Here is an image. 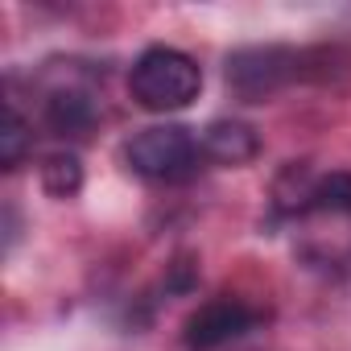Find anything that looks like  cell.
Masks as SVG:
<instances>
[{
  "mask_svg": "<svg viewBox=\"0 0 351 351\" xmlns=\"http://www.w3.org/2000/svg\"><path fill=\"white\" fill-rule=\"evenodd\" d=\"M128 91L145 112H182L199 99L203 71L191 54L173 46H149L128 71Z\"/></svg>",
  "mask_w": 351,
  "mask_h": 351,
  "instance_id": "obj_1",
  "label": "cell"
},
{
  "mask_svg": "<svg viewBox=\"0 0 351 351\" xmlns=\"http://www.w3.org/2000/svg\"><path fill=\"white\" fill-rule=\"evenodd\" d=\"M124 161L149 182H186L203 165V145L182 124H153L124 145Z\"/></svg>",
  "mask_w": 351,
  "mask_h": 351,
  "instance_id": "obj_2",
  "label": "cell"
},
{
  "mask_svg": "<svg viewBox=\"0 0 351 351\" xmlns=\"http://www.w3.org/2000/svg\"><path fill=\"white\" fill-rule=\"evenodd\" d=\"M261 318H265V314H261L256 306H248L244 298L219 293V298L203 302V306L186 318L182 339H186V347H191V351H219L223 343H232V339L248 335Z\"/></svg>",
  "mask_w": 351,
  "mask_h": 351,
  "instance_id": "obj_3",
  "label": "cell"
},
{
  "mask_svg": "<svg viewBox=\"0 0 351 351\" xmlns=\"http://www.w3.org/2000/svg\"><path fill=\"white\" fill-rule=\"evenodd\" d=\"M289 62H293V54L289 50H277V46H269V50H240V54L228 58V83L236 87L240 99L256 104V99L273 95L293 75Z\"/></svg>",
  "mask_w": 351,
  "mask_h": 351,
  "instance_id": "obj_4",
  "label": "cell"
},
{
  "mask_svg": "<svg viewBox=\"0 0 351 351\" xmlns=\"http://www.w3.org/2000/svg\"><path fill=\"white\" fill-rule=\"evenodd\" d=\"M199 145H203V161H215V165H248L261 153V136L244 120H211Z\"/></svg>",
  "mask_w": 351,
  "mask_h": 351,
  "instance_id": "obj_5",
  "label": "cell"
},
{
  "mask_svg": "<svg viewBox=\"0 0 351 351\" xmlns=\"http://www.w3.org/2000/svg\"><path fill=\"white\" fill-rule=\"evenodd\" d=\"M99 124V104L87 87H58L46 99V128L54 136H87Z\"/></svg>",
  "mask_w": 351,
  "mask_h": 351,
  "instance_id": "obj_6",
  "label": "cell"
},
{
  "mask_svg": "<svg viewBox=\"0 0 351 351\" xmlns=\"http://www.w3.org/2000/svg\"><path fill=\"white\" fill-rule=\"evenodd\" d=\"M293 199V215H351V169H330L322 178H310Z\"/></svg>",
  "mask_w": 351,
  "mask_h": 351,
  "instance_id": "obj_7",
  "label": "cell"
},
{
  "mask_svg": "<svg viewBox=\"0 0 351 351\" xmlns=\"http://www.w3.org/2000/svg\"><path fill=\"white\" fill-rule=\"evenodd\" d=\"M42 186L54 199H75L79 186H83V165H79V157L75 153H50L42 161Z\"/></svg>",
  "mask_w": 351,
  "mask_h": 351,
  "instance_id": "obj_8",
  "label": "cell"
},
{
  "mask_svg": "<svg viewBox=\"0 0 351 351\" xmlns=\"http://www.w3.org/2000/svg\"><path fill=\"white\" fill-rule=\"evenodd\" d=\"M29 145H34L29 120L9 104V108H5V132H0V157H5V169H17V165L25 161Z\"/></svg>",
  "mask_w": 351,
  "mask_h": 351,
  "instance_id": "obj_9",
  "label": "cell"
}]
</instances>
